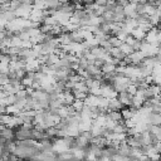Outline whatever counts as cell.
Instances as JSON below:
<instances>
[{
    "label": "cell",
    "mask_w": 161,
    "mask_h": 161,
    "mask_svg": "<svg viewBox=\"0 0 161 161\" xmlns=\"http://www.w3.org/2000/svg\"><path fill=\"white\" fill-rule=\"evenodd\" d=\"M125 107H127V106H131V99H132V96L131 94H128L126 91H123V92H118L117 93V97H116Z\"/></svg>",
    "instance_id": "3957f363"
},
{
    "label": "cell",
    "mask_w": 161,
    "mask_h": 161,
    "mask_svg": "<svg viewBox=\"0 0 161 161\" xmlns=\"http://www.w3.org/2000/svg\"><path fill=\"white\" fill-rule=\"evenodd\" d=\"M0 136L4 138V140H11L14 137V133L11 131V128H8V127H4L1 131H0Z\"/></svg>",
    "instance_id": "277c9868"
},
{
    "label": "cell",
    "mask_w": 161,
    "mask_h": 161,
    "mask_svg": "<svg viewBox=\"0 0 161 161\" xmlns=\"http://www.w3.org/2000/svg\"><path fill=\"white\" fill-rule=\"evenodd\" d=\"M125 106L117 99V98H112V99H108V107H107V112L108 111H116V112H119L121 109H123Z\"/></svg>",
    "instance_id": "7a4b0ae2"
},
{
    "label": "cell",
    "mask_w": 161,
    "mask_h": 161,
    "mask_svg": "<svg viewBox=\"0 0 161 161\" xmlns=\"http://www.w3.org/2000/svg\"><path fill=\"white\" fill-rule=\"evenodd\" d=\"M99 161H109V157L107 156H101V160Z\"/></svg>",
    "instance_id": "ba28073f"
},
{
    "label": "cell",
    "mask_w": 161,
    "mask_h": 161,
    "mask_svg": "<svg viewBox=\"0 0 161 161\" xmlns=\"http://www.w3.org/2000/svg\"><path fill=\"white\" fill-rule=\"evenodd\" d=\"M52 150H53V151H57V152H59V153H63V152H65V151L69 150V146L65 143V141H64L63 138H59V140H57V141L52 145Z\"/></svg>",
    "instance_id": "6da1fadb"
},
{
    "label": "cell",
    "mask_w": 161,
    "mask_h": 161,
    "mask_svg": "<svg viewBox=\"0 0 161 161\" xmlns=\"http://www.w3.org/2000/svg\"><path fill=\"white\" fill-rule=\"evenodd\" d=\"M118 49H119L125 55H130L132 52H135V50L132 49V47H131V45H128V44H126V43H122V44L118 47Z\"/></svg>",
    "instance_id": "8992f818"
},
{
    "label": "cell",
    "mask_w": 161,
    "mask_h": 161,
    "mask_svg": "<svg viewBox=\"0 0 161 161\" xmlns=\"http://www.w3.org/2000/svg\"><path fill=\"white\" fill-rule=\"evenodd\" d=\"M108 43H109V45H111L112 48H118L123 42H122V40H119L117 36L109 35V38H108Z\"/></svg>",
    "instance_id": "5b68a950"
},
{
    "label": "cell",
    "mask_w": 161,
    "mask_h": 161,
    "mask_svg": "<svg viewBox=\"0 0 161 161\" xmlns=\"http://www.w3.org/2000/svg\"><path fill=\"white\" fill-rule=\"evenodd\" d=\"M6 96H8V94H6V93L0 88V99H3V98H4V97H6Z\"/></svg>",
    "instance_id": "52a82bcc"
}]
</instances>
